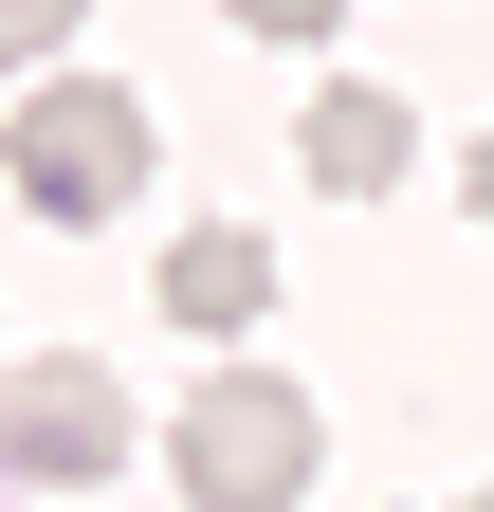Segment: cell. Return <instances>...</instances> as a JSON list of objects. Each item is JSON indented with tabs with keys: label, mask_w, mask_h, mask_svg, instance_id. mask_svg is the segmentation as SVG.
Here are the masks:
<instances>
[{
	"label": "cell",
	"mask_w": 494,
	"mask_h": 512,
	"mask_svg": "<svg viewBox=\"0 0 494 512\" xmlns=\"http://www.w3.org/2000/svg\"><path fill=\"white\" fill-rule=\"evenodd\" d=\"M312 458H330V421H312V384H275V366H220L202 403L165 421L183 512H293V494H312Z\"/></svg>",
	"instance_id": "1"
},
{
	"label": "cell",
	"mask_w": 494,
	"mask_h": 512,
	"mask_svg": "<svg viewBox=\"0 0 494 512\" xmlns=\"http://www.w3.org/2000/svg\"><path fill=\"white\" fill-rule=\"evenodd\" d=\"M0 183H19V220H129V183H147V110L110 92V74H19Z\"/></svg>",
	"instance_id": "2"
},
{
	"label": "cell",
	"mask_w": 494,
	"mask_h": 512,
	"mask_svg": "<svg viewBox=\"0 0 494 512\" xmlns=\"http://www.w3.org/2000/svg\"><path fill=\"white\" fill-rule=\"evenodd\" d=\"M110 458H129V384H110V366H74V348L0 366V476H19V494H92Z\"/></svg>",
	"instance_id": "3"
},
{
	"label": "cell",
	"mask_w": 494,
	"mask_h": 512,
	"mask_svg": "<svg viewBox=\"0 0 494 512\" xmlns=\"http://www.w3.org/2000/svg\"><path fill=\"white\" fill-rule=\"evenodd\" d=\"M257 311H275V238H257V220H183V238H165V330H183V348L257 330Z\"/></svg>",
	"instance_id": "4"
},
{
	"label": "cell",
	"mask_w": 494,
	"mask_h": 512,
	"mask_svg": "<svg viewBox=\"0 0 494 512\" xmlns=\"http://www.w3.org/2000/svg\"><path fill=\"white\" fill-rule=\"evenodd\" d=\"M403 147H421V128H403V92H385V74H330V92H312V128H293V165H312L330 202H385Z\"/></svg>",
	"instance_id": "5"
},
{
	"label": "cell",
	"mask_w": 494,
	"mask_h": 512,
	"mask_svg": "<svg viewBox=\"0 0 494 512\" xmlns=\"http://www.w3.org/2000/svg\"><path fill=\"white\" fill-rule=\"evenodd\" d=\"M74 19H92V0H0V74H55V55H74Z\"/></svg>",
	"instance_id": "6"
},
{
	"label": "cell",
	"mask_w": 494,
	"mask_h": 512,
	"mask_svg": "<svg viewBox=\"0 0 494 512\" xmlns=\"http://www.w3.org/2000/svg\"><path fill=\"white\" fill-rule=\"evenodd\" d=\"M220 19H238V37H275V55H312V37L348 19V0H220Z\"/></svg>",
	"instance_id": "7"
},
{
	"label": "cell",
	"mask_w": 494,
	"mask_h": 512,
	"mask_svg": "<svg viewBox=\"0 0 494 512\" xmlns=\"http://www.w3.org/2000/svg\"><path fill=\"white\" fill-rule=\"evenodd\" d=\"M458 202H476V238H494V128H476V147H458Z\"/></svg>",
	"instance_id": "8"
},
{
	"label": "cell",
	"mask_w": 494,
	"mask_h": 512,
	"mask_svg": "<svg viewBox=\"0 0 494 512\" xmlns=\"http://www.w3.org/2000/svg\"><path fill=\"white\" fill-rule=\"evenodd\" d=\"M458 512H494V494H458Z\"/></svg>",
	"instance_id": "9"
},
{
	"label": "cell",
	"mask_w": 494,
	"mask_h": 512,
	"mask_svg": "<svg viewBox=\"0 0 494 512\" xmlns=\"http://www.w3.org/2000/svg\"><path fill=\"white\" fill-rule=\"evenodd\" d=\"M0 366H19V348H0Z\"/></svg>",
	"instance_id": "10"
}]
</instances>
